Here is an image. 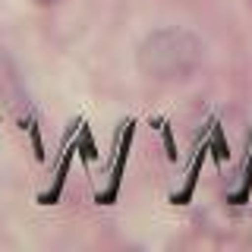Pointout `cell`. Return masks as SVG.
Returning <instances> with one entry per match:
<instances>
[{
    "label": "cell",
    "instance_id": "obj_2",
    "mask_svg": "<svg viewBox=\"0 0 252 252\" xmlns=\"http://www.w3.org/2000/svg\"><path fill=\"white\" fill-rule=\"evenodd\" d=\"M38 3H54V0H38Z\"/></svg>",
    "mask_w": 252,
    "mask_h": 252
},
{
    "label": "cell",
    "instance_id": "obj_1",
    "mask_svg": "<svg viewBox=\"0 0 252 252\" xmlns=\"http://www.w3.org/2000/svg\"><path fill=\"white\" fill-rule=\"evenodd\" d=\"M202 63V41L189 29H158L139 47V69L152 79H186Z\"/></svg>",
    "mask_w": 252,
    "mask_h": 252
}]
</instances>
